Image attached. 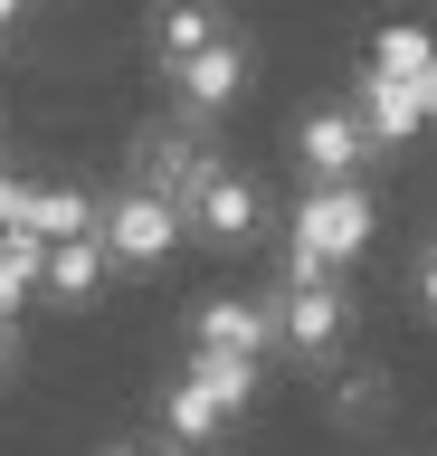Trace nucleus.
I'll return each instance as SVG.
<instances>
[{"label": "nucleus", "mask_w": 437, "mask_h": 456, "mask_svg": "<svg viewBox=\"0 0 437 456\" xmlns=\"http://www.w3.org/2000/svg\"><path fill=\"white\" fill-rule=\"evenodd\" d=\"M229 419H238V409H219L200 380H172V390H162V437H172V447H219Z\"/></svg>", "instance_id": "12"}, {"label": "nucleus", "mask_w": 437, "mask_h": 456, "mask_svg": "<svg viewBox=\"0 0 437 456\" xmlns=\"http://www.w3.org/2000/svg\"><path fill=\"white\" fill-rule=\"evenodd\" d=\"M20 20H29V0H0V38H10V28H20Z\"/></svg>", "instance_id": "21"}, {"label": "nucleus", "mask_w": 437, "mask_h": 456, "mask_svg": "<svg viewBox=\"0 0 437 456\" xmlns=\"http://www.w3.org/2000/svg\"><path fill=\"white\" fill-rule=\"evenodd\" d=\"M181 219H190V238H200V248H257V228H266V200H257V181H247V171H209L200 181V200H190V209H181Z\"/></svg>", "instance_id": "4"}, {"label": "nucleus", "mask_w": 437, "mask_h": 456, "mask_svg": "<svg viewBox=\"0 0 437 456\" xmlns=\"http://www.w3.org/2000/svg\"><path fill=\"white\" fill-rule=\"evenodd\" d=\"M115 276V256H105V238L95 228H77V238H48V266H38V285L58 295V305H95V285Z\"/></svg>", "instance_id": "10"}, {"label": "nucleus", "mask_w": 437, "mask_h": 456, "mask_svg": "<svg viewBox=\"0 0 437 456\" xmlns=\"http://www.w3.org/2000/svg\"><path fill=\"white\" fill-rule=\"evenodd\" d=\"M371 191L361 181H304V200H295V238H286V276H343L352 256L371 248Z\"/></svg>", "instance_id": "1"}, {"label": "nucleus", "mask_w": 437, "mask_h": 456, "mask_svg": "<svg viewBox=\"0 0 437 456\" xmlns=\"http://www.w3.org/2000/svg\"><path fill=\"white\" fill-rule=\"evenodd\" d=\"M209 171H219V152H209L190 124H152V134L134 142V181H152L172 209H190V200H200V181H209Z\"/></svg>", "instance_id": "5"}, {"label": "nucleus", "mask_w": 437, "mask_h": 456, "mask_svg": "<svg viewBox=\"0 0 437 456\" xmlns=\"http://www.w3.org/2000/svg\"><path fill=\"white\" fill-rule=\"evenodd\" d=\"M409 295H418V314H428V323H437V238H428V248H418V266H409Z\"/></svg>", "instance_id": "17"}, {"label": "nucleus", "mask_w": 437, "mask_h": 456, "mask_svg": "<svg viewBox=\"0 0 437 456\" xmlns=\"http://www.w3.org/2000/svg\"><path fill=\"white\" fill-rule=\"evenodd\" d=\"M352 114H361L371 152H400V142L428 124V105H418V77H390V67H371V77L352 86Z\"/></svg>", "instance_id": "8"}, {"label": "nucleus", "mask_w": 437, "mask_h": 456, "mask_svg": "<svg viewBox=\"0 0 437 456\" xmlns=\"http://www.w3.org/2000/svg\"><path fill=\"white\" fill-rule=\"evenodd\" d=\"M219 28H229V10H219V0H162V10H152V57H162V67H181V57L209 48Z\"/></svg>", "instance_id": "11"}, {"label": "nucleus", "mask_w": 437, "mask_h": 456, "mask_svg": "<svg viewBox=\"0 0 437 456\" xmlns=\"http://www.w3.org/2000/svg\"><path fill=\"white\" fill-rule=\"evenodd\" d=\"M20 228H29V238H77V228H95V200L67 191V181H48V191L20 200Z\"/></svg>", "instance_id": "14"}, {"label": "nucleus", "mask_w": 437, "mask_h": 456, "mask_svg": "<svg viewBox=\"0 0 437 456\" xmlns=\"http://www.w3.org/2000/svg\"><path fill=\"white\" fill-rule=\"evenodd\" d=\"M247 67H257V57H247V38H238V28H219L209 48H190L181 67H162V77H172V95H181L190 114H229L238 86H247Z\"/></svg>", "instance_id": "6"}, {"label": "nucleus", "mask_w": 437, "mask_h": 456, "mask_svg": "<svg viewBox=\"0 0 437 456\" xmlns=\"http://www.w3.org/2000/svg\"><path fill=\"white\" fill-rule=\"evenodd\" d=\"M380 409V370H352V380H333V419H371Z\"/></svg>", "instance_id": "16"}, {"label": "nucleus", "mask_w": 437, "mask_h": 456, "mask_svg": "<svg viewBox=\"0 0 437 456\" xmlns=\"http://www.w3.org/2000/svg\"><path fill=\"white\" fill-rule=\"evenodd\" d=\"M95 238H105V256H115L124 276H152V266H172V248L190 238V219H181L152 181H124V191L95 209Z\"/></svg>", "instance_id": "2"}, {"label": "nucleus", "mask_w": 437, "mask_h": 456, "mask_svg": "<svg viewBox=\"0 0 437 456\" xmlns=\"http://www.w3.org/2000/svg\"><path fill=\"white\" fill-rule=\"evenodd\" d=\"M105 456H172V447H105Z\"/></svg>", "instance_id": "22"}, {"label": "nucleus", "mask_w": 437, "mask_h": 456, "mask_svg": "<svg viewBox=\"0 0 437 456\" xmlns=\"http://www.w3.org/2000/svg\"><path fill=\"white\" fill-rule=\"evenodd\" d=\"M20 200H29V181H10V171H0V228H20Z\"/></svg>", "instance_id": "18"}, {"label": "nucleus", "mask_w": 437, "mask_h": 456, "mask_svg": "<svg viewBox=\"0 0 437 456\" xmlns=\"http://www.w3.org/2000/svg\"><path fill=\"white\" fill-rule=\"evenodd\" d=\"M10 370H20V342H10V323H0V390H10Z\"/></svg>", "instance_id": "20"}, {"label": "nucleus", "mask_w": 437, "mask_h": 456, "mask_svg": "<svg viewBox=\"0 0 437 456\" xmlns=\"http://www.w3.org/2000/svg\"><path fill=\"white\" fill-rule=\"evenodd\" d=\"M418 105H428V124H437V48H428V77H418Z\"/></svg>", "instance_id": "19"}, {"label": "nucleus", "mask_w": 437, "mask_h": 456, "mask_svg": "<svg viewBox=\"0 0 437 456\" xmlns=\"http://www.w3.org/2000/svg\"><path fill=\"white\" fill-rule=\"evenodd\" d=\"M266 305H276V352H295V362H333V352H343V333H352L343 276H286Z\"/></svg>", "instance_id": "3"}, {"label": "nucleus", "mask_w": 437, "mask_h": 456, "mask_svg": "<svg viewBox=\"0 0 437 456\" xmlns=\"http://www.w3.org/2000/svg\"><path fill=\"white\" fill-rule=\"evenodd\" d=\"M428 48H437V38H428V28H380V48H371V67H390V77H428Z\"/></svg>", "instance_id": "15"}, {"label": "nucleus", "mask_w": 437, "mask_h": 456, "mask_svg": "<svg viewBox=\"0 0 437 456\" xmlns=\"http://www.w3.org/2000/svg\"><path fill=\"white\" fill-rule=\"evenodd\" d=\"M295 162H304V181H361V162H371L361 114L352 105H314L304 124H295Z\"/></svg>", "instance_id": "7"}, {"label": "nucleus", "mask_w": 437, "mask_h": 456, "mask_svg": "<svg viewBox=\"0 0 437 456\" xmlns=\"http://www.w3.org/2000/svg\"><path fill=\"white\" fill-rule=\"evenodd\" d=\"M190 342H219V352H276V305L266 295H209L190 305Z\"/></svg>", "instance_id": "9"}, {"label": "nucleus", "mask_w": 437, "mask_h": 456, "mask_svg": "<svg viewBox=\"0 0 437 456\" xmlns=\"http://www.w3.org/2000/svg\"><path fill=\"white\" fill-rule=\"evenodd\" d=\"M181 380H200L219 409H247V399H257V352H219V342H190Z\"/></svg>", "instance_id": "13"}]
</instances>
